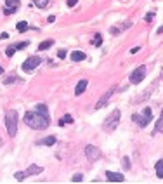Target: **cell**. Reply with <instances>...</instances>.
Listing matches in <instances>:
<instances>
[{
	"instance_id": "38",
	"label": "cell",
	"mask_w": 163,
	"mask_h": 184,
	"mask_svg": "<svg viewBox=\"0 0 163 184\" xmlns=\"http://www.w3.org/2000/svg\"><path fill=\"white\" fill-rule=\"evenodd\" d=\"M4 73V68H2V66H0V75Z\"/></svg>"
},
{
	"instance_id": "12",
	"label": "cell",
	"mask_w": 163,
	"mask_h": 184,
	"mask_svg": "<svg viewBox=\"0 0 163 184\" xmlns=\"http://www.w3.org/2000/svg\"><path fill=\"white\" fill-rule=\"evenodd\" d=\"M154 87H156V83H151V85H149V87L142 92V96H139V97H137V101H146V99L151 96V92L154 91Z\"/></svg>"
},
{
	"instance_id": "30",
	"label": "cell",
	"mask_w": 163,
	"mask_h": 184,
	"mask_svg": "<svg viewBox=\"0 0 163 184\" xmlns=\"http://www.w3.org/2000/svg\"><path fill=\"white\" fill-rule=\"evenodd\" d=\"M57 57H59V59H64V57H66V51H59V52H57Z\"/></svg>"
},
{
	"instance_id": "10",
	"label": "cell",
	"mask_w": 163,
	"mask_h": 184,
	"mask_svg": "<svg viewBox=\"0 0 163 184\" xmlns=\"http://www.w3.org/2000/svg\"><path fill=\"white\" fill-rule=\"evenodd\" d=\"M87 85H89V80H80L78 82V85H76V89H75V96H82L83 92H85V89H87Z\"/></svg>"
},
{
	"instance_id": "28",
	"label": "cell",
	"mask_w": 163,
	"mask_h": 184,
	"mask_svg": "<svg viewBox=\"0 0 163 184\" xmlns=\"http://www.w3.org/2000/svg\"><path fill=\"white\" fill-rule=\"evenodd\" d=\"M26 45H28V44H26V42H19V44H16V45H14V47H16V51H19V49H24V47H26Z\"/></svg>"
},
{
	"instance_id": "1",
	"label": "cell",
	"mask_w": 163,
	"mask_h": 184,
	"mask_svg": "<svg viewBox=\"0 0 163 184\" xmlns=\"http://www.w3.org/2000/svg\"><path fill=\"white\" fill-rule=\"evenodd\" d=\"M24 123L35 130H43L51 125V120H49V115H43V113L35 110V111H28L24 115Z\"/></svg>"
},
{
	"instance_id": "36",
	"label": "cell",
	"mask_w": 163,
	"mask_h": 184,
	"mask_svg": "<svg viewBox=\"0 0 163 184\" xmlns=\"http://www.w3.org/2000/svg\"><path fill=\"white\" fill-rule=\"evenodd\" d=\"M7 37H9L7 33H0V40H4V38H7Z\"/></svg>"
},
{
	"instance_id": "26",
	"label": "cell",
	"mask_w": 163,
	"mask_h": 184,
	"mask_svg": "<svg viewBox=\"0 0 163 184\" xmlns=\"http://www.w3.org/2000/svg\"><path fill=\"white\" fill-rule=\"evenodd\" d=\"M83 181V174H75L73 175V183H82Z\"/></svg>"
},
{
	"instance_id": "27",
	"label": "cell",
	"mask_w": 163,
	"mask_h": 184,
	"mask_svg": "<svg viewBox=\"0 0 163 184\" xmlns=\"http://www.w3.org/2000/svg\"><path fill=\"white\" fill-rule=\"evenodd\" d=\"M14 52H16V47H14V45H9V47H7V51H5V54L9 56V57L14 54Z\"/></svg>"
},
{
	"instance_id": "15",
	"label": "cell",
	"mask_w": 163,
	"mask_h": 184,
	"mask_svg": "<svg viewBox=\"0 0 163 184\" xmlns=\"http://www.w3.org/2000/svg\"><path fill=\"white\" fill-rule=\"evenodd\" d=\"M54 143H56V136H49V137H45V139L38 141V144H43V146H52Z\"/></svg>"
},
{
	"instance_id": "7",
	"label": "cell",
	"mask_w": 163,
	"mask_h": 184,
	"mask_svg": "<svg viewBox=\"0 0 163 184\" xmlns=\"http://www.w3.org/2000/svg\"><path fill=\"white\" fill-rule=\"evenodd\" d=\"M85 156H87L90 162H95V160H99V158H101V151H99L95 146L89 144V146H85Z\"/></svg>"
},
{
	"instance_id": "16",
	"label": "cell",
	"mask_w": 163,
	"mask_h": 184,
	"mask_svg": "<svg viewBox=\"0 0 163 184\" xmlns=\"http://www.w3.org/2000/svg\"><path fill=\"white\" fill-rule=\"evenodd\" d=\"M19 80H21L19 76H16V75L12 76V75H11V76H5V78H4V83H5V85H11V83H18Z\"/></svg>"
},
{
	"instance_id": "17",
	"label": "cell",
	"mask_w": 163,
	"mask_h": 184,
	"mask_svg": "<svg viewBox=\"0 0 163 184\" xmlns=\"http://www.w3.org/2000/svg\"><path fill=\"white\" fill-rule=\"evenodd\" d=\"M54 45V40H45V42H42L40 45H38V51H47L49 47H52Z\"/></svg>"
},
{
	"instance_id": "13",
	"label": "cell",
	"mask_w": 163,
	"mask_h": 184,
	"mask_svg": "<svg viewBox=\"0 0 163 184\" xmlns=\"http://www.w3.org/2000/svg\"><path fill=\"white\" fill-rule=\"evenodd\" d=\"M71 61H75V63H78V61H83L87 56H85V52H82V51H75V52H71Z\"/></svg>"
},
{
	"instance_id": "19",
	"label": "cell",
	"mask_w": 163,
	"mask_h": 184,
	"mask_svg": "<svg viewBox=\"0 0 163 184\" xmlns=\"http://www.w3.org/2000/svg\"><path fill=\"white\" fill-rule=\"evenodd\" d=\"M16 28H18V31L24 33V31L28 30V23H26V21H19L18 24H16Z\"/></svg>"
},
{
	"instance_id": "8",
	"label": "cell",
	"mask_w": 163,
	"mask_h": 184,
	"mask_svg": "<svg viewBox=\"0 0 163 184\" xmlns=\"http://www.w3.org/2000/svg\"><path fill=\"white\" fill-rule=\"evenodd\" d=\"M115 91H116V89H115V87H111L109 91H106V92H104V96H102V97H101V99L97 101V104H95V110H101V108H104V106H106V104L109 103L111 96L115 94Z\"/></svg>"
},
{
	"instance_id": "3",
	"label": "cell",
	"mask_w": 163,
	"mask_h": 184,
	"mask_svg": "<svg viewBox=\"0 0 163 184\" xmlns=\"http://www.w3.org/2000/svg\"><path fill=\"white\" fill-rule=\"evenodd\" d=\"M120 116H122L120 110H113V111H111V115L104 120L102 129L108 130V132H109V130H115V129H116V125H118V122H120Z\"/></svg>"
},
{
	"instance_id": "39",
	"label": "cell",
	"mask_w": 163,
	"mask_h": 184,
	"mask_svg": "<svg viewBox=\"0 0 163 184\" xmlns=\"http://www.w3.org/2000/svg\"><path fill=\"white\" fill-rule=\"evenodd\" d=\"M0 146H2V139H0Z\"/></svg>"
},
{
	"instance_id": "9",
	"label": "cell",
	"mask_w": 163,
	"mask_h": 184,
	"mask_svg": "<svg viewBox=\"0 0 163 184\" xmlns=\"http://www.w3.org/2000/svg\"><path fill=\"white\" fill-rule=\"evenodd\" d=\"M106 179L109 183H123L125 181L123 174H118V172H106Z\"/></svg>"
},
{
	"instance_id": "21",
	"label": "cell",
	"mask_w": 163,
	"mask_h": 184,
	"mask_svg": "<svg viewBox=\"0 0 163 184\" xmlns=\"http://www.w3.org/2000/svg\"><path fill=\"white\" fill-rule=\"evenodd\" d=\"M33 4H35L36 7H40V9H45L49 5V0H33Z\"/></svg>"
},
{
	"instance_id": "31",
	"label": "cell",
	"mask_w": 163,
	"mask_h": 184,
	"mask_svg": "<svg viewBox=\"0 0 163 184\" xmlns=\"http://www.w3.org/2000/svg\"><path fill=\"white\" fill-rule=\"evenodd\" d=\"M153 18H154V12H147L146 14V21H151Z\"/></svg>"
},
{
	"instance_id": "22",
	"label": "cell",
	"mask_w": 163,
	"mask_h": 184,
	"mask_svg": "<svg viewBox=\"0 0 163 184\" xmlns=\"http://www.w3.org/2000/svg\"><path fill=\"white\" fill-rule=\"evenodd\" d=\"M64 123H73V116H71V115H66V116H63V118L59 120V125H64Z\"/></svg>"
},
{
	"instance_id": "6",
	"label": "cell",
	"mask_w": 163,
	"mask_h": 184,
	"mask_svg": "<svg viewBox=\"0 0 163 184\" xmlns=\"http://www.w3.org/2000/svg\"><path fill=\"white\" fill-rule=\"evenodd\" d=\"M40 63H42V59L38 57V56H31V57H28L24 63H23V70L26 71V73H30V71H33L36 66H40Z\"/></svg>"
},
{
	"instance_id": "24",
	"label": "cell",
	"mask_w": 163,
	"mask_h": 184,
	"mask_svg": "<svg viewBox=\"0 0 163 184\" xmlns=\"http://www.w3.org/2000/svg\"><path fill=\"white\" fill-rule=\"evenodd\" d=\"M14 177H16V181L21 183V181H24V177H28V175H26V172H16V174H14Z\"/></svg>"
},
{
	"instance_id": "34",
	"label": "cell",
	"mask_w": 163,
	"mask_h": 184,
	"mask_svg": "<svg viewBox=\"0 0 163 184\" xmlns=\"http://www.w3.org/2000/svg\"><path fill=\"white\" fill-rule=\"evenodd\" d=\"M137 52H141V47H134V49L130 51V54H137Z\"/></svg>"
},
{
	"instance_id": "2",
	"label": "cell",
	"mask_w": 163,
	"mask_h": 184,
	"mask_svg": "<svg viewBox=\"0 0 163 184\" xmlns=\"http://www.w3.org/2000/svg\"><path fill=\"white\" fill-rule=\"evenodd\" d=\"M5 125H7L9 136L14 137L16 132H18V111L16 110H9L5 113Z\"/></svg>"
},
{
	"instance_id": "29",
	"label": "cell",
	"mask_w": 163,
	"mask_h": 184,
	"mask_svg": "<svg viewBox=\"0 0 163 184\" xmlns=\"http://www.w3.org/2000/svg\"><path fill=\"white\" fill-rule=\"evenodd\" d=\"M122 165L125 167L127 170H128V168H130V162H128V158H123V163H122Z\"/></svg>"
},
{
	"instance_id": "4",
	"label": "cell",
	"mask_w": 163,
	"mask_h": 184,
	"mask_svg": "<svg viewBox=\"0 0 163 184\" xmlns=\"http://www.w3.org/2000/svg\"><path fill=\"white\" fill-rule=\"evenodd\" d=\"M151 116H153V111H151V108H144L142 115H134L132 118H134V122H135L139 127H146V125L151 122Z\"/></svg>"
},
{
	"instance_id": "25",
	"label": "cell",
	"mask_w": 163,
	"mask_h": 184,
	"mask_svg": "<svg viewBox=\"0 0 163 184\" xmlns=\"http://www.w3.org/2000/svg\"><path fill=\"white\" fill-rule=\"evenodd\" d=\"M35 108H36V111H40V113H43V115H49V111H47V106H45V104H36Z\"/></svg>"
},
{
	"instance_id": "11",
	"label": "cell",
	"mask_w": 163,
	"mask_h": 184,
	"mask_svg": "<svg viewBox=\"0 0 163 184\" xmlns=\"http://www.w3.org/2000/svg\"><path fill=\"white\" fill-rule=\"evenodd\" d=\"M42 170H43V168H42L40 165H35V163H33V165L28 167L26 175H38V174H42Z\"/></svg>"
},
{
	"instance_id": "5",
	"label": "cell",
	"mask_w": 163,
	"mask_h": 184,
	"mask_svg": "<svg viewBox=\"0 0 163 184\" xmlns=\"http://www.w3.org/2000/svg\"><path fill=\"white\" fill-rule=\"evenodd\" d=\"M146 73H147V68H146V66H139V68H135V70L132 71V75H130V82H132L134 85L141 83V82L146 78Z\"/></svg>"
},
{
	"instance_id": "32",
	"label": "cell",
	"mask_w": 163,
	"mask_h": 184,
	"mask_svg": "<svg viewBox=\"0 0 163 184\" xmlns=\"http://www.w3.org/2000/svg\"><path fill=\"white\" fill-rule=\"evenodd\" d=\"M4 12H5V14H12V12H16V11H14V9H11V7H5V9H4Z\"/></svg>"
},
{
	"instance_id": "14",
	"label": "cell",
	"mask_w": 163,
	"mask_h": 184,
	"mask_svg": "<svg viewBox=\"0 0 163 184\" xmlns=\"http://www.w3.org/2000/svg\"><path fill=\"white\" fill-rule=\"evenodd\" d=\"M160 132H163V111H162V115H160V118H158V122H156V125H154L153 134H160Z\"/></svg>"
},
{
	"instance_id": "37",
	"label": "cell",
	"mask_w": 163,
	"mask_h": 184,
	"mask_svg": "<svg viewBox=\"0 0 163 184\" xmlns=\"http://www.w3.org/2000/svg\"><path fill=\"white\" fill-rule=\"evenodd\" d=\"M158 33H163V26L162 28H158Z\"/></svg>"
},
{
	"instance_id": "35",
	"label": "cell",
	"mask_w": 163,
	"mask_h": 184,
	"mask_svg": "<svg viewBox=\"0 0 163 184\" xmlns=\"http://www.w3.org/2000/svg\"><path fill=\"white\" fill-rule=\"evenodd\" d=\"M47 21H49V23H54V21H56V16H49V18H47Z\"/></svg>"
},
{
	"instance_id": "18",
	"label": "cell",
	"mask_w": 163,
	"mask_h": 184,
	"mask_svg": "<svg viewBox=\"0 0 163 184\" xmlns=\"http://www.w3.org/2000/svg\"><path fill=\"white\" fill-rule=\"evenodd\" d=\"M156 175L163 179V160H158L156 162Z\"/></svg>"
},
{
	"instance_id": "20",
	"label": "cell",
	"mask_w": 163,
	"mask_h": 184,
	"mask_svg": "<svg viewBox=\"0 0 163 184\" xmlns=\"http://www.w3.org/2000/svg\"><path fill=\"white\" fill-rule=\"evenodd\" d=\"M5 4H7V7H11V9H14V11H16L21 2H19V0H5Z\"/></svg>"
},
{
	"instance_id": "33",
	"label": "cell",
	"mask_w": 163,
	"mask_h": 184,
	"mask_svg": "<svg viewBox=\"0 0 163 184\" xmlns=\"http://www.w3.org/2000/svg\"><path fill=\"white\" fill-rule=\"evenodd\" d=\"M76 4H78V0H68V5H70V7H75Z\"/></svg>"
},
{
	"instance_id": "23",
	"label": "cell",
	"mask_w": 163,
	"mask_h": 184,
	"mask_svg": "<svg viewBox=\"0 0 163 184\" xmlns=\"http://www.w3.org/2000/svg\"><path fill=\"white\" fill-rule=\"evenodd\" d=\"M92 45H95V47H99V45H102V37L97 33L95 37H94V40H92Z\"/></svg>"
}]
</instances>
